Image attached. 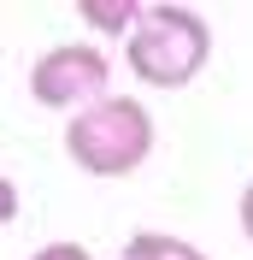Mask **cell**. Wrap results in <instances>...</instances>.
<instances>
[{"label":"cell","instance_id":"obj_1","mask_svg":"<svg viewBox=\"0 0 253 260\" xmlns=\"http://www.w3.org/2000/svg\"><path fill=\"white\" fill-rule=\"evenodd\" d=\"M124 59L147 89H189L212 59V24L194 6L153 0V6H142L136 30H130Z\"/></svg>","mask_w":253,"mask_h":260},{"label":"cell","instance_id":"obj_2","mask_svg":"<svg viewBox=\"0 0 253 260\" xmlns=\"http://www.w3.org/2000/svg\"><path fill=\"white\" fill-rule=\"evenodd\" d=\"M65 154L89 178H130L153 154V113L130 95H106L95 107L71 113L65 124Z\"/></svg>","mask_w":253,"mask_h":260},{"label":"cell","instance_id":"obj_3","mask_svg":"<svg viewBox=\"0 0 253 260\" xmlns=\"http://www.w3.org/2000/svg\"><path fill=\"white\" fill-rule=\"evenodd\" d=\"M106 77H112V65L100 48L59 42V48H48L30 65V95L41 107H53V113H82V107L106 101Z\"/></svg>","mask_w":253,"mask_h":260},{"label":"cell","instance_id":"obj_4","mask_svg":"<svg viewBox=\"0 0 253 260\" xmlns=\"http://www.w3.org/2000/svg\"><path fill=\"white\" fill-rule=\"evenodd\" d=\"M124 260H206V254L183 237H171V231H136L124 243Z\"/></svg>","mask_w":253,"mask_h":260},{"label":"cell","instance_id":"obj_5","mask_svg":"<svg viewBox=\"0 0 253 260\" xmlns=\"http://www.w3.org/2000/svg\"><path fill=\"white\" fill-rule=\"evenodd\" d=\"M77 12L89 18L100 36H124V42H130L136 18H142V6H136V0H77Z\"/></svg>","mask_w":253,"mask_h":260},{"label":"cell","instance_id":"obj_6","mask_svg":"<svg viewBox=\"0 0 253 260\" xmlns=\"http://www.w3.org/2000/svg\"><path fill=\"white\" fill-rule=\"evenodd\" d=\"M30 260H89V248L82 243H48V248H35Z\"/></svg>","mask_w":253,"mask_h":260},{"label":"cell","instance_id":"obj_7","mask_svg":"<svg viewBox=\"0 0 253 260\" xmlns=\"http://www.w3.org/2000/svg\"><path fill=\"white\" fill-rule=\"evenodd\" d=\"M12 219H18V183L6 178V172H0V231L12 225Z\"/></svg>","mask_w":253,"mask_h":260},{"label":"cell","instance_id":"obj_8","mask_svg":"<svg viewBox=\"0 0 253 260\" xmlns=\"http://www.w3.org/2000/svg\"><path fill=\"white\" fill-rule=\"evenodd\" d=\"M241 237H247V243H253V183H247V189H241Z\"/></svg>","mask_w":253,"mask_h":260}]
</instances>
